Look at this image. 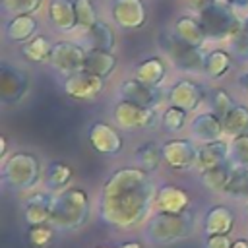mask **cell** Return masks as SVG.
<instances>
[{
  "instance_id": "cell-25",
  "label": "cell",
  "mask_w": 248,
  "mask_h": 248,
  "mask_svg": "<svg viewBox=\"0 0 248 248\" xmlns=\"http://www.w3.org/2000/svg\"><path fill=\"white\" fill-rule=\"evenodd\" d=\"M74 178V169L64 161H50L45 169V182L48 192H62Z\"/></svg>"
},
{
  "instance_id": "cell-2",
  "label": "cell",
  "mask_w": 248,
  "mask_h": 248,
  "mask_svg": "<svg viewBox=\"0 0 248 248\" xmlns=\"http://www.w3.org/2000/svg\"><path fill=\"white\" fill-rule=\"evenodd\" d=\"M196 232V213L186 209L182 213L153 211L141 227L143 238L153 246H169L182 242Z\"/></svg>"
},
{
  "instance_id": "cell-31",
  "label": "cell",
  "mask_w": 248,
  "mask_h": 248,
  "mask_svg": "<svg viewBox=\"0 0 248 248\" xmlns=\"http://www.w3.org/2000/svg\"><path fill=\"white\" fill-rule=\"evenodd\" d=\"M52 45L46 37L43 35H35L31 41L23 43L21 46V54L31 60V62H37V64H43V62H50V54H52Z\"/></svg>"
},
{
  "instance_id": "cell-20",
  "label": "cell",
  "mask_w": 248,
  "mask_h": 248,
  "mask_svg": "<svg viewBox=\"0 0 248 248\" xmlns=\"http://www.w3.org/2000/svg\"><path fill=\"white\" fill-rule=\"evenodd\" d=\"M229 161H231V143L217 140V141H209V143L200 145L196 169H198V172H205V170L215 169V167L229 163Z\"/></svg>"
},
{
  "instance_id": "cell-36",
  "label": "cell",
  "mask_w": 248,
  "mask_h": 248,
  "mask_svg": "<svg viewBox=\"0 0 248 248\" xmlns=\"http://www.w3.org/2000/svg\"><path fill=\"white\" fill-rule=\"evenodd\" d=\"M186 114H188V110L170 105L169 108L163 110V114H161V124H163V128H165L167 132H180V130L184 128V124H186Z\"/></svg>"
},
{
  "instance_id": "cell-1",
  "label": "cell",
  "mask_w": 248,
  "mask_h": 248,
  "mask_svg": "<svg viewBox=\"0 0 248 248\" xmlns=\"http://www.w3.org/2000/svg\"><path fill=\"white\" fill-rule=\"evenodd\" d=\"M157 186L151 172L136 167L112 170L99 192V219L118 231H132L143 225L155 209Z\"/></svg>"
},
{
  "instance_id": "cell-45",
  "label": "cell",
  "mask_w": 248,
  "mask_h": 248,
  "mask_svg": "<svg viewBox=\"0 0 248 248\" xmlns=\"http://www.w3.org/2000/svg\"><path fill=\"white\" fill-rule=\"evenodd\" d=\"M231 248H248V238H244V236H240V238H234Z\"/></svg>"
},
{
  "instance_id": "cell-35",
  "label": "cell",
  "mask_w": 248,
  "mask_h": 248,
  "mask_svg": "<svg viewBox=\"0 0 248 248\" xmlns=\"http://www.w3.org/2000/svg\"><path fill=\"white\" fill-rule=\"evenodd\" d=\"M74 6H76L78 29L79 31H87V29H91L99 21L97 8H95V4L91 0H74Z\"/></svg>"
},
{
  "instance_id": "cell-51",
  "label": "cell",
  "mask_w": 248,
  "mask_h": 248,
  "mask_svg": "<svg viewBox=\"0 0 248 248\" xmlns=\"http://www.w3.org/2000/svg\"><path fill=\"white\" fill-rule=\"evenodd\" d=\"M246 213H248V202H246Z\"/></svg>"
},
{
  "instance_id": "cell-46",
  "label": "cell",
  "mask_w": 248,
  "mask_h": 248,
  "mask_svg": "<svg viewBox=\"0 0 248 248\" xmlns=\"http://www.w3.org/2000/svg\"><path fill=\"white\" fill-rule=\"evenodd\" d=\"M118 248H143V246L138 240H126V242H120Z\"/></svg>"
},
{
  "instance_id": "cell-33",
  "label": "cell",
  "mask_w": 248,
  "mask_h": 248,
  "mask_svg": "<svg viewBox=\"0 0 248 248\" xmlns=\"http://www.w3.org/2000/svg\"><path fill=\"white\" fill-rule=\"evenodd\" d=\"M56 229L50 223L43 225H31L27 229V244L31 248H50L56 238Z\"/></svg>"
},
{
  "instance_id": "cell-40",
  "label": "cell",
  "mask_w": 248,
  "mask_h": 248,
  "mask_svg": "<svg viewBox=\"0 0 248 248\" xmlns=\"http://www.w3.org/2000/svg\"><path fill=\"white\" fill-rule=\"evenodd\" d=\"M232 246V240L229 234H211V236H205L203 240V248H231Z\"/></svg>"
},
{
  "instance_id": "cell-32",
  "label": "cell",
  "mask_w": 248,
  "mask_h": 248,
  "mask_svg": "<svg viewBox=\"0 0 248 248\" xmlns=\"http://www.w3.org/2000/svg\"><path fill=\"white\" fill-rule=\"evenodd\" d=\"M134 157H136V163L140 169H143L147 172H155L163 161V151L155 141H145L140 147H136Z\"/></svg>"
},
{
  "instance_id": "cell-44",
  "label": "cell",
  "mask_w": 248,
  "mask_h": 248,
  "mask_svg": "<svg viewBox=\"0 0 248 248\" xmlns=\"http://www.w3.org/2000/svg\"><path fill=\"white\" fill-rule=\"evenodd\" d=\"M17 2H19V0H2V6H4V10H8L10 14H14L16 8H17Z\"/></svg>"
},
{
  "instance_id": "cell-10",
  "label": "cell",
  "mask_w": 248,
  "mask_h": 248,
  "mask_svg": "<svg viewBox=\"0 0 248 248\" xmlns=\"http://www.w3.org/2000/svg\"><path fill=\"white\" fill-rule=\"evenodd\" d=\"M110 16L124 31H136L147 23V8L143 0H112Z\"/></svg>"
},
{
  "instance_id": "cell-27",
  "label": "cell",
  "mask_w": 248,
  "mask_h": 248,
  "mask_svg": "<svg viewBox=\"0 0 248 248\" xmlns=\"http://www.w3.org/2000/svg\"><path fill=\"white\" fill-rule=\"evenodd\" d=\"M83 37H85V43L89 48H101V50H110V52L116 43V37H114V31L110 29V25L101 19L91 29L83 31Z\"/></svg>"
},
{
  "instance_id": "cell-49",
  "label": "cell",
  "mask_w": 248,
  "mask_h": 248,
  "mask_svg": "<svg viewBox=\"0 0 248 248\" xmlns=\"http://www.w3.org/2000/svg\"><path fill=\"white\" fill-rule=\"evenodd\" d=\"M242 23H244V29H248V16L242 19Z\"/></svg>"
},
{
  "instance_id": "cell-34",
  "label": "cell",
  "mask_w": 248,
  "mask_h": 248,
  "mask_svg": "<svg viewBox=\"0 0 248 248\" xmlns=\"http://www.w3.org/2000/svg\"><path fill=\"white\" fill-rule=\"evenodd\" d=\"M223 194L229 198H234V200L248 202V169L234 167V172H232L227 188L223 190Z\"/></svg>"
},
{
  "instance_id": "cell-15",
  "label": "cell",
  "mask_w": 248,
  "mask_h": 248,
  "mask_svg": "<svg viewBox=\"0 0 248 248\" xmlns=\"http://www.w3.org/2000/svg\"><path fill=\"white\" fill-rule=\"evenodd\" d=\"M52 192H33L23 200V221L31 225H43L50 221L52 205H54Z\"/></svg>"
},
{
  "instance_id": "cell-43",
  "label": "cell",
  "mask_w": 248,
  "mask_h": 248,
  "mask_svg": "<svg viewBox=\"0 0 248 248\" xmlns=\"http://www.w3.org/2000/svg\"><path fill=\"white\" fill-rule=\"evenodd\" d=\"M236 83H238V87H240V89L248 91V70H244V72H240V74H238Z\"/></svg>"
},
{
  "instance_id": "cell-11",
  "label": "cell",
  "mask_w": 248,
  "mask_h": 248,
  "mask_svg": "<svg viewBox=\"0 0 248 248\" xmlns=\"http://www.w3.org/2000/svg\"><path fill=\"white\" fill-rule=\"evenodd\" d=\"M198 149L192 140H169L161 145L163 161L172 170H188L198 163Z\"/></svg>"
},
{
  "instance_id": "cell-3",
  "label": "cell",
  "mask_w": 248,
  "mask_h": 248,
  "mask_svg": "<svg viewBox=\"0 0 248 248\" xmlns=\"http://www.w3.org/2000/svg\"><path fill=\"white\" fill-rule=\"evenodd\" d=\"M91 215V202L83 188H66L54 196L50 225L58 232H74L79 231Z\"/></svg>"
},
{
  "instance_id": "cell-28",
  "label": "cell",
  "mask_w": 248,
  "mask_h": 248,
  "mask_svg": "<svg viewBox=\"0 0 248 248\" xmlns=\"http://www.w3.org/2000/svg\"><path fill=\"white\" fill-rule=\"evenodd\" d=\"M231 52L223 48L209 50L203 58V74L209 79H221L229 70H231Z\"/></svg>"
},
{
  "instance_id": "cell-16",
  "label": "cell",
  "mask_w": 248,
  "mask_h": 248,
  "mask_svg": "<svg viewBox=\"0 0 248 248\" xmlns=\"http://www.w3.org/2000/svg\"><path fill=\"white\" fill-rule=\"evenodd\" d=\"M236 217L234 211L229 205L223 203H215L211 207H207V211L202 217V231L205 236L211 234H231L234 229Z\"/></svg>"
},
{
  "instance_id": "cell-47",
  "label": "cell",
  "mask_w": 248,
  "mask_h": 248,
  "mask_svg": "<svg viewBox=\"0 0 248 248\" xmlns=\"http://www.w3.org/2000/svg\"><path fill=\"white\" fill-rule=\"evenodd\" d=\"M231 8H246L248 6V0H225Z\"/></svg>"
},
{
  "instance_id": "cell-42",
  "label": "cell",
  "mask_w": 248,
  "mask_h": 248,
  "mask_svg": "<svg viewBox=\"0 0 248 248\" xmlns=\"http://www.w3.org/2000/svg\"><path fill=\"white\" fill-rule=\"evenodd\" d=\"M186 2H188L190 10H194V12L200 16V14H203L205 10H209L213 4H217L219 0H186Z\"/></svg>"
},
{
  "instance_id": "cell-26",
  "label": "cell",
  "mask_w": 248,
  "mask_h": 248,
  "mask_svg": "<svg viewBox=\"0 0 248 248\" xmlns=\"http://www.w3.org/2000/svg\"><path fill=\"white\" fill-rule=\"evenodd\" d=\"M165 76H167V64L159 56H151L138 64L134 78H138L140 81H143L151 87H159L165 81Z\"/></svg>"
},
{
  "instance_id": "cell-4",
  "label": "cell",
  "mask_w": 248,
  "mask_h": 248,
  "mask_svg": "<svg viewBox=\"0 0 248 248\" xmlns=\"http://www.w3.org/2000/svg\"><path fill=\"white\" fill-rule=\"evenodd\" d=\"M41 161L37 155L27 153V151H17L12 153L8 159L2 163V180L8 188L25 192L31 190L39 178H41Z\"/></svg>"
},
{
  "instance_id": "cell-22",
  "label": "cell",
  "mask_w": 248,
  "mask_h": 248,
  "mask_svg": "<svg viewBox=\"0 0 248 248\" xmlns=\"http://www.w3.org/2000/svg\"><path fill=\"white\" fill-rule=\"evenodd\" d=\"M172 31L188 45L192 46H198L202 48L205 39H207V33H205V27L200 19L192 17V16H180L176 21H174V27Z\"/></svg>"
},
{
  "instance_id": "cell-21",
  "label": "cell",
  "mask_w": 248,
  "mask_h": 248,
  "mask_svg": "<svg viewBox=\"0 0 248 248\" xmlns=\"http://www.w3.org/2000/svg\"><path fill=\"white\" fill-rule=\"evenodd\" d=\"M46 12H48L50 23L58 31L72 33L74 29H78V16H76L74 0H50Z\"/></svg>"
},
{
  "instance_id": "cell-17",
  "label": "cell",
  "mask_w": 248,
  "mask_h": 248,
  "mask_svg": "<svg viewBox=\"0 0 248 248\" xmlns=\"http://www.w3.org/2000/svg\"><path fill=\"white\" fill-rule=\"evenodd\" d=\"M0 87H2V99L4 103H17L29 89V78L23 70L4 62L2 64V78H0Z\"/></svg>"
},
{
  "instance_id": "cell-39",
  "label": "cell",
  "mask_w": 248,
  "mask_h": 248,
  "mask_svg": "<svg viewBox=\"0 0 248 248\" xmlns=\"http://www.w3.org/2000/svg\"><path fill=\"white\" fill-rule=\"evenodd\" d=\"M209 103H211L213 112L219 114L221 118H223L225 112L234 105L232 99H231V95H229L227 89H223V87H213V89L209 91Z\"/></svg>"
},
{
  "instance_id": "cell-6",
  "label": "cell",
  "mask_w": 248,
  "mask_h": 248,
  "mask_svg": "<svg viewBox=\"0 0 248 248\" xmlns=\"http://www.w3.org/2000/svg\"><path fill=\"white\" fill-rule=\"evenodd\" d=\"M200 21L205 27L207 39L213 41H229L244 27L242 19L234 14V8H231L225 0H219L209 10L200 14Z\"/></svg>"
},
{
  "instance_id": "cell-5",
  "label": "cell",
  "mask_w": 248,
  "mask_h": 248,
  "mask_svg": "<svg viewBox=\"0 0 248 248\" xmlns=\"http://www.w3.org/2000/svg\"><path fill=\"white\" fill-rule=\"evenodd\" d=\"M157 43H159L161 50L167 54V58L172 62L174 68H178L182 72H188V74L203 72L205 54L202 52V48L184 43L174 31H161Z\"/></svg>"
},
{
  "instance_id": "cell-19",
  "label": "cell",
  "mask_w": 248,
  "mask_h": 248,
  "mask_svg": "<svg viewBox=\"0 0 248 248\" xmlns=\"http://www.w3.org/2000/svg\"><path fill=\"white\" fill-rule=\"evenodd\" d=\"M190 209V194L174 184H163L157 188L155 196V211L167 213H182Z\"/></svg>"
},
{
  "instance_id": "cell-30",
  "label": "cell",
  "mask_w": 248,
  "mask_h": 248,
  "mask_svg": "<svg viewBox=\"0 0 248 248\" xmlns=\"http://www.w3.org/2000/svg\"><path fill=\"white\" fill-rule=\"evenodd\" d=\"M225 134L236 138L248 134V108L244 105H232L223 116Z\"/></svg>"
},
{
  "instance_id": "cell-12",
  "label": "cell",
  "mask_w": 248,
  "mask_h": 248,
  "mask_svg": "<svg viewBox=\"0 0 248 248\" xmlns=\"http://www.w3.org/2000/svg\"><path fill=\"white\" fill-rule=\"evenodd\" d=\"M89 143L91 147L101 153V155H107V157H112V155H118L122 149H124V138L120 136V132L107 124V122H95L91 128H89Z\"/></svg>"
},
{
  "instance_id": "cell-50",
  "label": "cell",
  "mask_w": 248,
  "mask_h": 248,
  "mask_svg": "<svg viewBox=\"0 0 248 248\" xmlns=\"http://www.w3.org/2000/svg\"><path fill=\"white\" fill-rule=\"evenodd\" d=\"M97 248H112V246H97ZM118 248V246H116Z\"/></svg>"
},
{
  "instance_id": "cell-29",
  "label": "cell",
  "mask_w": 248,
  "mask_h": 248,
  "mask_svg": "<svg viewBox=\"0 0 248 248\" xmlns=\"http://www.w3.org/2000/svg\"><path fill=\"white\" fill-rule=\"evenodd\" d=\"M232 172H234V165L229 161V163H223V165H219L215 169H209L205 172H200V178H202V182H203L205 188H209L211 192H221L223 194V190L227 188Z\"/></svg>"
},
{
  "instance_id": "cell-23",
  "label": "cell",
  "mask_w": 248,
  "mask_h": 248,
  "mask_svg": "<svg viewBox=\"0 0 248 248\" xmlns=\"http://www.w3.org/2000/svg\"><path fill=\"white\" fill-rule=\"evenodd\" d=\"M116 68V56L110 50H101V48H87L85 52V62L83 70L89 74H95L99 78H108Z\"/></svg>"
},
{
  "instance_id": "cell-24",
  "label": "cell",
  "mask_w": 248,
  "mask_h": 248,
  "mask_svg": "<svg viewBox=\"0 0 248 248\" xmlns=\"http://www.w3.org/2000/svg\"><path fill=\"white\" fill-rule=\"evenodd\" d=\"M37 31V19L33 14H19L14 16L6 25V37L12 43H27L35 37Z\"/></svg>"
},
{
  "instance_id": "cell-37",
  "label": "cell",
  "mask_w": 248,
  "mask_h": 248,
  "mask_svg": "<svg viewBox=\"0 0 248 248\" xmlns=\"http://www.w3.org/2000/svg\"><path fill=\"white\" fill-rule=\"evenodd\" d=\"M231 163L238 169H248V134L231 140Z\"/></svg>"
},
{
  "instance_id": "cell-7",
  "label": "cell",
  "mask_w": 248,
  "mask_h": 248,
  "mask_svg": "<svg viewBox=\"0 0 248 248\" xmlns=\"http://www.w3.org/2000/svg\"><path fill=\"white\" fill-rule=\"evenodd\" d=\"M112 120L122 130H145L157 122V108H147L132 101L120 99L112 108Z\"/></svg>"
},
{
  "instance_id": "cell-8",
  "label": "cell",
  "mask_w": 248,
  "mask_h": 248,
  "mask_svg": "<svg viewBox=\"0 0 248 248\" xmlns=\"http://www.w3.org/2000/svg\"><path fill=\"white\" fill-rule=\"evenodd\" d=\"M103 87H105V79L95 74H89L85 70L74 72V74L66 76L62 81L64 93L76 101H93L99 97Z\"/></svg>"
},
{
  "instance_id": "cell-13",
  "label": "cell",
  "mask_w": 248,
  "mask_h": 248,
  "mask_svg": "<svg viewBox=\"0 0 248 248\" xmlns=\"http://www.w3.org/2000/svg\"><path fill=\"white\" fill-rule=\"evenodd\" d=\"M203 97H205L203 87L198 81L188 79V78L174 81L169 89V103L184 110H196L202 105Z\"/></svg>"
},
{
  "instance_id": "cell-48",
  "label": "cell",
  "mask_w": 248,
  "mask_h": 248,
  "mask_svg": "<svg viewBox=\"0 0 248 248\" xmlns=\"http://www.w3.org/2000/svg\"><path fill=\"white\" fill-rule=\"evenodd\" d=\"M6 149H8V143H6V138L2 136L0 138V155H2V159H6Z\"/></svg>"
},
{
  "instance_id": "cell-9",
  "label": "cell",
  "mask_w": 248,
  "mask_h": 248,
  "mask_svg": "<svg viewBox=\"0 0 248 248\" xmlns=\"http://www.w3.org/2000/svg\"><path fill=\"white\" fill-rule=\"evenodd\" d=\"M85 52H87V48H83L81 45H78L74 41H56L52 45L50 66L56 68L58 72L70 76L74 72L83 70Z\"/></svg>"
},
{
  "instance_id": "cell-18",
  "label": "cell",
  "mask_w": 248,
  "mask_h": 248,
  "mask_svg": "<svg viewBox=\"0 0 248 248\" xmlns=\"http://www.w3.org/2000/svg\"><path fill=\"white\" fill-rule=\"evenodd\" d=\"M190 134L194 140H198L200 143H209V141H217L223 138L225 134V126H223V118L219 114H215L213 110L209 112H200L192 118L190 122Z\"/></svg>"
},
{
  "instance_id": "cell-14",
  "label": "cell",
  "mask_w": 248,
  "mask_h": 248,
  "mask_svg": "<svg viewBox=\"0 0 248 248\" xmlns=\"http://www.w3.org/2000/svg\"><path fill=\"white\" fill-rule=\"evenodd\" d=\"M120 97L126 101H132L136 105L147 107V108H157L163 101V95L159 91V87H151L143 81H140L138 78H128L120 83L118 87Z\"/></svg>"
},
{
  "instance_id": "cell-41",
  "label": "cell",
  "mask_w": 248,
  "mask_h": 248,
  "mask_svg": "<svg viewBox=\"0 0 248 248\" xmlns=\"http://www.w3.org/2000/svg\"><path fill=\"white\" fill-rule=\"evenodd\" d=\"M41 4H43V0H19L14 16H19V14H35L41 8Z\"/></svg>"
},
{
  "instance_id": "cell-38",
  "label": "cell",
  "mask_w": 248,
  "mask_h": 248,
  "mask_svg": "<svg viewBox=\"0 0 248 248\" xmlns=\"http://www.w3.org/2000/svg\"><path fill=\"white\" fill-rule=\"evenodd\" d=\"M229 52L240 60V62H248V29H240L236 35H232L229 39Z\"/></svg>"
}]
</instances>
